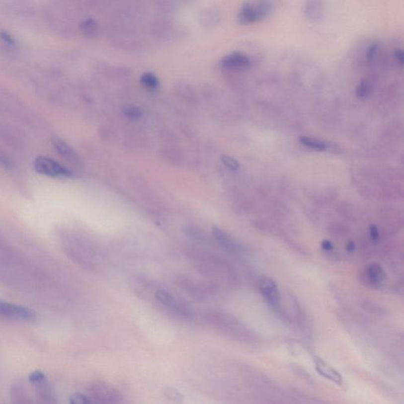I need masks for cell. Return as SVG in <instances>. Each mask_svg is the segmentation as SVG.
Returning a JSON list of instances; mask_svg holds the SVG:
<instances>
[{"label": "cell", "instance_id": "obj_1", "mask_svg": "<svg viewBox=\"0 0 404 404\" xmlns=\"http://www.w3.org/2000/svg\"><path fill=\"white\" fill-rule=\"evenodd\" d=\"M186 255L194 268L208 279H216L225 272V266L221 260L207 251L193 248L186 252Z\"/></svg>", "mask_w": 404, "mask_h": 404}, {"label": "cell", "instance_id": "obj_2", "mask_svg": "<svg viewBox=\"0 0 404 404\" xmlns=\"http://www.w3.org/2000/svg\"><path fill=\"white\" fill-rule=\"evenodd\" d=\"M154 297L157 303L173 316L183 320H189L193 317L192 309L187 303L170 291L160 288L156 291Z\"/></svg>", "mask_w": 404, "mask_h": 404}, {"label": "cell", "instance_id": "obj_3", "mask_svg": "<svg viewBox=\"0 0 404 404\" xmlns=\"http://www.w3.org/2000/svg\"><path fill=\"white\" fill-rule=\"evenodd\" d=\"M175 282L185 293L200 302L207 300L216 291V286L213 283L198 281L186 276H178Z\"/></svg>", "mask_w": 404, "mask_h": 404}, {"label": "cell", "instance_id": "obj_4", "mask_svg": "<svg viewBox=\"0 0 404 404\" xmlns=\"http://www.w3.org/2000/svg\"><path fill=\"white\" fill-rule=\"evenodd\" d=\"M88 397L92 403L99 404H119L123 402V397L113 385L107 381H92L87 388Z\"/></svg>", "mask_w": 404, "mask_h": 404}, {"label": "cell", "instance_id": "obj_5", "mask_svg": "<svg viewBox=\"0 0 404 404\" xmlns=\"http://www.w3.org/2000/svg\"><path fill=\"white\" fill-rule=\"evenodd\" d=\"M272 7L270 0H257L254 2H246L238 13V21L241 25L254 23L266 17L272 11Z\"/></svg>", "mask_w": 404, "mask_h": 404}, {"label": "cell", "instance_id": "obj_6", "mask_svg": "<svg viewBox=\"0 0 404 404\" xmlns=\"http://www.w3.org/2000/svg\"><path fill=\"white\" fill-rule=\"evenodd\" d=\"M34 169L37 173L52 178H71L73 172L60 164L59 162L48 157H37L34 161Z\"/></svg>", "mask_w": 404, "mask_h": 404}, {"label": "cell", "instance_id": "obj_7", "mask_svg": "<svg viewBox=\"0 0 404 404\" xmlns=\"http://www.w3.org/2000/svg\"><path fill=\"white\" fill-rule=\"evenodd\" d=\"M0 317L22 322H33L36 315L30 309L0 300Z\"/></svg>", "mask_w": 404, "mask_h": 404}, {"label": "cell", "instance_id": "obj_8", "mask_svg": "<svg viewBox=\"0 0 404 404\" xmlns=\"http://www.w3.org/2000/svg\"><path fill=\"white\" fill-rule=\"evenodd\" d=\"M259 288L263 297L274 310H280V294L276 282L271 278L264 277L259 283Z\"/></svg>", "mask_w": 404, "mask_h": 404}, {"label": "cell", "instance_id": "obj_9", "mask_svg": "<svg viewBox=\"0 0 404 404\" xmlns=\"http://www.w3.org/2000/svg\"><path fill=\"white\" fill-rule=\"evenodd\" d=\"M314 365H315V369H316L318 374L322 376L323 378L336 384L339 386H342L343 385V379L342 375L339 374L337 370H335L334 368L327 364V362H324L323 359L317 356L314 357Z\"/></svg>", "mask_w": 404, "mask_h": 404}, {"label": "cell", "instance_id": "obj_10", "mask_svg": "<svg viewBox=\"0 0 404 404\" xmlns=\"http://www.w3.org/2000/svg\"><path fill=\"white\" fill-rule=\"evenodd\" d=\"M387 278V274L384 268L378 263L368 264L364 272V279L366 284L372 287H378L383 284Z\"/></svg>", "mask_w": 404, "mask_h": 404}, {"label": "cell", "instance_id": "obj_11", "mask_svg": "<svg viewBox=\"0 0 404 404\" xmlns=\"http://www.w3.org/2000/svg\"><path fill=\"white\" fill-rule=\"evenodd\" d=\"M223 67L228 70H243L250 65V60L247 56L240 52L229 54L221 61Z\"/></svg>", "mask_w": 404, "mask_h": 404}, {"label": "cell", "instance_id": "obj_12", "mask_svg": "<svg viewBox=\"0 0 404 404\" xmlns=\"http://www.w3.org/2000/svg\"><path fill=\"white\" fill-rule=\"evenodd\" d=\"M52 143L55 150L64 159L74 164L79 163V156L73 150V148H71L67 142L62 140L60 138H52Z\"/></svg>", "mask_w": 404, "mask_h": 404}, {"label": "cell", "instance_id": "obj_13", "mask_svg": "<svg viewBox=\"0 0 404 404\" xmlns=\"http://www.w3.org/2000/svg\"><path fill=\"white\" fill-rule=\"evenodd\" d=\"M213 236L217 243L228 252L234 253L238 250V245L226 232L219 228H213Z\"/></svg>", "mask_w": 404, "mask_h": 404}, {"label": "cell", "instance_id": "obj_14", "mask_svg": "<svg viewBox=\"0 0 404 404\" xmlns=\"http://www.w3.org/2000/svg\"><path fill=\"white\" fill-rule=\"evenodd\" d=\"M81 29L84 37L88 38H95L99 33V25L96 21L92 18L83 21L81 25Z\"/></svg>", "mask_w": 404, "mask_h": 404}, {"label": "cell", "instance_id": "obj_15", "mask_svg": "<svg viewBox=\"0 0 404 404\" xmlns=\"http://www.w3.org/2000/svg\"><path fill=\"white\" fill-rule=\"evenodd\" d=\"M306 6H307L306 13L308 15L309 18L315 20L320 17L322 6L321 0H310Z\"/></svg>", "mask_w": 404, "mask_h": 404}, {"label": "cell", "instance_id": "obj_16", "mask_svg": "<svg viewBox=\"0 0 404 404\" xmlns=\"http://www.w3.org/2000/svg\"><path fill=\"white\" fill-rule=\"evenodd\" d=\"M300 142L306 147L311 148L312 150H318V151H323V150H325L327 148L324 142L318 140V139H314V138H308V137H302L300 138Z\"/></svg>", "mask_w": 404, "mask_h": 404}, {"label": "cell", "instance_id": "obj_17", "mask_svg": "<svg viewBox=\"0 0 404 404\" xmlns=\"http://www.w3.org/2000/svg\"><path fill=\"white\" fill-rule=\"evenodd\" d=\"M141 81L144 84V86L146 88H150V89H155L157 87L159 86V80L157 79V76L153 73L143 74L141 77Z\"/></svg>", "mask_w": 404, "mask_h": 404}, {"label": "cell", "instance_id": "obj_18", "mask_svg": "<svg viewBox=\"0 0 404 404\" xmlns=\"http://www.w3.org/2000/svg\"><path fill=\"white\" fill-rule=\"evenodd\" d=\"M123 113L129 119H136L142 115V111L140 107L137 106L128 105L123 108Z\"/></svg>", "mask_w": 404, "mask_h": 404}, {"label": "cell", "instance_id": "obj_19", "mask_svg": "<svg viewBox=\"0 0 404 404\" xmlns=\"http://www.w3.org/2000/svg\"><path fill=\"white\" fill-rule=\"evenodd\" d=\"M221 161L227 167L232 170H237L240 169V165L233 157L228 155H222L221 157Z\"/></svg>", "mask_w": 404, "mask_h": 404}, {"label": "cell", "instance_id": "obj_20", "mask_svg": "<svg viewBox=\"0 0 404 404\" xmlns=\"http://www.w3.org/2000/svg\"><path fill=\"white\" fill-rule=\"evenodd\" d=\"M70 403L72 404H88L92 402L88 395L85 396L81 393H75L70 398Z\"/></svg>", "mask_w": 404, "mask_h": 404}, {"label": "cell", "instance_id": "obj_21", "mask_svg": "<svg viewBox=\"0 0 404 404\" xmlns=\"http://www.w3.org/2000/svg\"><path fill=\"white\" fill-rule=\"evenodd\" d=\"M29 380L31 383L35 384V385H40V384L44 383L47 381V377L43 372L37 371L31 373L29 376Z\"/></svg>", "mask_w": 404, "mask_h": 404}, {"label": "cell", "instance_id": "obj_22", "mask_svg": "<svg viewBox=\"0 0 404 404\" xmlns=\"http://www.w3.org/2000/svg\"><path fill=\"white\" fill-rule=\"evenodd\" d=\"M369 92H370L369 84H368L366 81H362V82L358 84V88H357V96L359 98H364L367 96Z\"/></svg>", "mask_w": 404, "mask_h": 404}, {"label": "cell", "instance_id": "obj_23", "mask_svg": "<svg viewBox=\"0 0 404 404\" xmlns=\"http://www.w3.org/2000/svg\"><path fill=\"white\" fill-rule=\"evenodd\" d=\"M164 393L167 398L170 399V400H172V401H180L181 399H182L180 393H178V391H176L175 389H172V388H167V389H166V391L164 392Z\"/></svg>", "mask_w": 404, "mask_h": 404}, {"label": "cell", "instance_id": "obj_24", "mask_svg": "<svg viewBox=\"0 0 404 404\" xmlns=\"http://www.w3.org/2000/svg\"><path fill=\"white\" fill-rule=\"evenodd\" d=\"M378 45L377 44H372L370 48H368L367 53H366V58H367L368 61L372 62L375 58L377 52H378Z\"/></svg>", "mask_w": 404, "mask_h": 404}, {"label": "cell", "instance_id": "obj_25", "mask_svg": "<svg viewBox=\"0 0 404 404\" xmlns=\"http://www.w3.org/2000/svg\"><path fill=\"white\" fill-rule=\"evenodd\" d=\"M370 236L373 241L377 242L379 240L380 233L378 228L375 225H373V224L370 225Z\"/></svg>", "mask_w": 404, "mask_h": 404}, {"label": "cell", "instance_id": "obj_26", "mask_svg": "<svg viewBox=\"0 0 404 404\" xmlns=\"http://www.w3.org/2000/svg\"><path fill=\"white\" fill-rule=\"evenodd\" d=\"M395 58L398 64H401V66L404 65V52L402 50H397L395 54Z\"/></svg>", "mask_w": 404, "mask_h": 404}, {"label": "cell", "instance_id": "obj_27", "mask_svg": "<svg viewBox=\"0 0 404 404\" xmlns=\"http://www.w3.org/2000/svg\"><path fill=\"white\" fill-rule=\"evenodd\" d=\"M322 247L324 250L330 251L333 249V244L328 240H324V241H322Z\"/></svg>", "mask_w": 404, "mask_h": 404}, {"label": "cell", "instance_id": "obj_28", "mask_svg": "<svg viewBox=\"0 0 404 404\" xmlns=\"http://www.w3.org/2000/svg\"><path fill=\"white\" fill-rule=\"evenodd\" d=\"M2 40H3L5 42L7 43V44H13V43H14L13 42V39H12L11 37H10V35L7 34V33H2Z\"/></svg>", "mask_w": 404, "mask_h": 404}, {"label": "cell", "instance_id": "obj_29", "mask_svg": "<svg viewBox=\"0 0 404 404\" xmlns=\"http://www.w3.org/2000/svg\"><path fill=\"white\" fill-rule=\"evenodd\" d=\"M354 249H355V245H354V242L351 241L349 242L346 245V249H347L348 252H350V253H351V252L354 251Z\"/></svg>", "mask_w": 404, "mask_h": 404}]
</instances>
